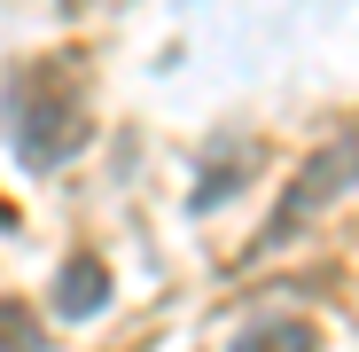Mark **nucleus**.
<instances>
[{"instance_id": "6", "label": "nucleus", "mask_w": 359, "mask_h": 352, "mask_svg": "<svg viewBox=\"0 0 359 352\" xmlns=\"http://www.w3.org/2000/svg\"><path fill=\"white\" fill-rule=\"evenodd\" d=\"M0 352H47V321H32L16 298H0Z\"/></svg>"}, {"instance_id": "1", "label": "nucleus", "mask_w": 359, "mask_h": 352, "mask_svg": "<svg viewBox=\"0 0 359 352\" xmlns=\"http://www.w3.org/2000/svg\"><path fill=\"white\" fill-rule=\"evenodd\" d=\"M0 117H8L16 157L47 172V164H63L86 141V79L71 63H24V71H8Z\"/></svg>"}, {"instance_id": "3", "label": "nucleus", "mask_w": 359, "mask_h": 352, "mask_svg": "<svg viewBox=\"0 0 359 352\" xmlns=\"http://www.w3.org/2000/svg\"><path fill=\"white\" fill-rule=\"evenodd\" d=\"M226 352H320V329H313V321H289V313H273V321H250V329L234 337Z\"/></svg>"}, {"instance_id": "5", "label": "nucleus", "mask_w": 359, "mask_h": 352, "mask_svg": "<svg viewBox=\"0 0 359 352\" xmlns=\"http://www.w3.org/2000/svg\"><path fill=\"white\" fill-rule=\"evenodd\" d=\"M234 181H250V149H219V157L203 164V181H196V211L226 204V188H234Z\"/></svg>"}, {"instance_id": "4", "label": "nucleus", "mask_w": 359, "mask_h": 352, "mask_svg": "<svg viewBox=\"0 0 359 352\" xmlns=\"http://www.w3.org/2000/svg\"><path fill=\"white\" fill-rule=\"evenodd\" d=\"M102 298H109V274H102L94 259H71L63 282H55V313H63V321H86Z\"/></svg>"}, {"instance_id": "7", "label": "nucleus", "mask_w": 359, "mask_h": 352, "mask_svg": "<svg viewBox=\"0 0 359 352\" xmlns=\"http://www.w3.org/2000/svg\"><path fill=\"white\" fill-rule=\"evenodd\" d=\"M0 227H8V211H0Z\"/></svg>"}, {"instance_id": "2", "label": "nucleus", "mask_w": 359, "mask_h": 352, "mask_svg": "<svg viewBox=\"0 0 359 352\" xmlns=\"http://www.w3.org/2000/svg\"><path fill=\"white\" fill-rule=\"evenodd\" d=\"M359 181V133H328L320 141V157L305 164V172H297V181H289V196H281V211L266 219V235H258V251H273V243H289V235L297 227H305L336 188H351Z\"/></svg>"}]
</instances>
